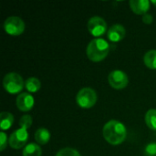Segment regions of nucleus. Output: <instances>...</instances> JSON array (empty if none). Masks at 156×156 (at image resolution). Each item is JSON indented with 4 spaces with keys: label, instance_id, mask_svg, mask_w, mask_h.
Here are the masks:
<instances>
[{
    "label": "nucleus",
    "instance_id": "nucleus-15",
    "mask_svg": "<svg viewBox=\"0 0 156 156\" xmlns=\"http://www.w3.org/2000/svg\"><path fill=\"white\" fill-rule=\"evenodd\" d=\"M25 88L27 89V90L29 93H35V92L38 91L40 90V88H41L40 80L37 78H35V77L28 78L25 81Z\"/></svg>",
    "mask_w": 156,
    "mask_h": 156
},
{
    "label": "nucleus",
    "instance_id": "nucleus-5",
    "mask_svg": "<svg viewBox=\"0 0 156 156\" xmlns=\"http://www.w3.org/2000/svg\"><path fill=\"white\" fill-rule=\"evenodd\" d=\"M27 126H19L17 130L11 133L8 139L9 146L12 149L19 150L26 146V144L28 139V133H27Z\"/></svg>",
    "mask_w": 156,
    "mask_h": 156
},
{
    "label": "nucleus",
    "instance_id": "nucleus-21",
    "mask_svg": "<svg viewBox=\"0 0 156 156\" xmlns=\"http://www.w3.org/2000/svg\"><path fill=\"white\" fill-rule=\"evenodd\" d=\"M0 141H1L0 151H4L5 149V147H6V144H7V135L3 131L0 133Z\"/></svg>",
    "mask_w": 156,
    "mask_h": 156
},
{
    "label": "nucleus",
    "instance_id": "nucleus-14",
    "mask_svg": "<svg viewBox=\"0 0 156 156\" xmlns=\"http://www.w3.org/2000/svg\"><path fill=\"white\" fill-rule=\"evenodd\" d=\"M23 156H41L42 149L35 143H30L27 144L23 149Z\"/></svg>",
    "mask_w": 156,
    "mask_h": 156
},
{
    "label": "nucleus",
    "instance_id": "nucleus-2",
    "mask_svg": "<svg viewBox=\"0 0 156 156\" xmlns=\"http://www.w3.org/2000/svg\"><path fill=\"white\" fill-rule=\"evenodd\" d=\"M110 52L109 43L101 37H96L92 39L86 48V54L90 60L93 62L102 61L107 58Z\"/></svg>",
    "mask_w": 156,
    "mask_h": 156
},
{
    "label": "nucleus",
    "instance_id": "nucleus-20",
    "mask_svg": "<svg viewBox=\"0 0 156 156\" xmlns=\"http://www.w3.org/2000/svg\"><path fill=\"white\" fill-rule=\"evenodd\" d=\"M33 120L32 117L28 114H26L24 116H22L19 120V126H27V128H30L32 125Z\"/></svg>",
    "mask_w": 156,
    "mask_h": 156
},
{
    "label": "nucleus",
    "instance_id": "nucleus-10",
    "mask_svg": "<svg viewBox=\"0 0 156 156\" xmlns=\"http://www.w3.org/2000/svg\"><path fill=\"white\" fill-rule=\"evenodd\" d=\"M126 35V30L125 27L122 25L120 24H115L112 26L108 31H107V37L108 39L112 42H120L122 41Z\"/></svg>",
    "mask_w": 156,
    "mask_h": 156
},
{
    "label": "nucleus",
    "instance_id": "nucleus-23",
    "mask_svg": "<svg viewBox=\"0 0 156 156\" xmlns=\"http://www.w3.org/2000/svg\"><path fill=\"white\" fill-rule=\"evenodd\" d=\"M151 3L153 4V5H154L156 6V0H153V1H151Z\"/></svg>",
    "mask_w": 156,
    "mask_h": 156
},
{
    "label": "nucleus",
    "instance_id": "nucleus-12",
    "mask_svg": "<svg viewBox=\"0 0 156 156\" xmlns=\"http://www.w3.org/2000/svg\"><path fill=\"white\" fill-rule=\"evenodd\" d=\"M50 133L48 129L46 128H39L36 131L35 133V140L36 142L38 144H41V145H44V144H47L49 140H50Z\"/></svg>",
    "mask_w": 156,
    "mask_h": 156
},
{
    "label": "nucleus",
    "instance_id": "nucleus-7",
    "mask_svg": "<svg viewBox=\"0 0 156 156\" xmlns=\"http://www.w3.org/2000/svg\"><path fill=\"white\" fill-rule=\"evenodd\" d=\"M108 81L112 88L114 90H123L129 83L127 74L120 69L112 71L108 76Z\"/></svg>",
    "mask_w": 156,
    "mask_h": 156
},
{
    "label": "nucleus",
    "instance_id": "nucleus-1",
    "mask_svg": "<svg viewBox=\"0 0 156 156\" xmlns=\"http://www.w3.org/2000/svg\"><path fill=\"white\" fill-rule=\"evenodd\" d=\"M103 138L112 145L122 144L127 136V130L123 123L119 121L112 120L106 122L102 129Z\"/></svg>",
    "mask_w": 156,
    "mask_h": 156
},
{
    "label": "nucleus",
    "instance_id": "nucleus-11",
    "mask_svg": "<svg viewBox=\"0 0 156 156\" xmlns=\"http://www.w3.org/2000/svg\"><path fill=\"white\" fill-rule=\"evenodd\" d=\"M151 2L148 0H130L129 5L132 11L136 15H145L150 9Z\"/></svg>",
    "mask_w": 156,
    "mask_h": 156
},
{
    "label": "nucleus",
    "instance_id": "nucleus-6",
    "mask_svg": "<svg viewBox=\"0 0 156 156\" xmlns=\"http://www.w3.org/2000/svg\"><path fill=\"white\" fill-rule=\"evenodd\" d=\"M25 22L18 16H9L4 22V29L10 36H19L25 31Z\"/></svg>",
    "mask_w": 156,
    "mask_h": 156
},
{
    "label": "nucleus",
    "instance_id": "nucleus-22",
    "mask_svg": "<svg viewBox=\"0 0 156 156\" xmlns=\"http://www.w3.org/2000/svg\"><path fill=\"white\" fill-rule=\"evenodd\" d=\"M153 20H154V17H153V16H152L151 14H149V13H147V14H145V15L143 16V22H144V24L150 25V24H152Z\"/></svg>",
    "mask_w": 156,
    "mask_h": 156
},
{
    "label": "nucleus",
    "instance_id": "nucleus-3",
    "mask_svg": "<svg viewBox=\"0 0 156 156\" xmlns=\"http://www.w3.org/2000/svg\"><path fill=\"white\" fill-rule=\"evenodd\" d=\"M24 80L21 75L16 72L7 73L3 80V87L5 90L10 94H17L24 88Z\"/></svg>",
    "mask_w": 156,
    "mask_h": 156
},
{
    "label": "nucleus",
    "instance_id": "nucleus-18",
    "mask_svg": "<svg viewBox=\"0 0 156 156\" xmlns=\"http://www.w3.org/2000/svg\"><path fill=\"white\" fill-rule=\"evenodd\" d=\"M56 156H81L80 154L73 149V148H69V147H67V148H63L61 150H59Z\"/></svg>",
    "mask_w": 156,
    "mask_h": 156
},
{
    "label": "nucleus",
    "instance_id": "nucleus-17",
    "mask_svg": "<svg viewBox=\"0 0 156 156\" xmlns=\"http://www.w3.org/2000/svg\"><path fill=\"white\" fill-rule=\"evenodd\" d=\"M145 123L153 131H156V109H150L145 113Z\"/></svg>",
    "mask_w": 156,
    "mask_h": 156
},
{
    "label": "nucleus",
    "instance_id": "nucleus-4",
    "mask_svg": "<svg viewBox=\"0 0 156 156\" xmlns=\"http://www.w3.org/2000/svg\"><path fill=\"white\" fill-rule=\"evenodd\" d=\"M76 102L82 109H90L97 102V93L92 88H83L77 93Z\"/></svg>",
    "mask_w": 156,
    "mask_h": 156
},
{
    "label": "nucleus",
    "instance_id": "nucleus-13",
    "mask_svg": "<svg viewBox=\"0 0 156 156\" xmlns=\"http://www.w3.org/2000/svg\"><path fill=\"white\" fill-rule=\"evenodd\" d=\"M0 127L1 130L4 132L5 130H8L12 127L14 123V115L7 112H3L0 113Z\"/></svg>",
    "mask_w": 156,
    "mask_h": 156
},
{
    "label": "nucleus",
    "instance_id": "nucleus-16",
    "mask_svg": "<svg viewBox=\"0 0 156 156\" xmlns=\"http://www.w3.org/2000/svg\"><path fill=\"white\" fill-rule=\"evenodd\" d=\"M144 62L147 68L156 69V49H151L144 54Z\"/></svg>",
    "mask_w": 156,
    "mask_h": 156
},
{
    "label": "nucleus",
    "instance_id": "nucleus-19",
    "mask_svg": "<svg viewBox=\"0 0 156 156\" xmlns=\"http://www.w3.org/2000/svg\"><path fill=\"white\" fill-rule=\"evenodd\" d=\"M145 156H156V143H150L145 146Z\"/></svg>",
    "mask_w": 156,
    "mask_h": 156
},
{
    "label": "nucleus",
    "instance_id": "nucleus-9",
    "mask_svg": "<svg viewBox=\"0 0 156 156\" xmlns=\"http://www.w3.org/2000/svg\"><path fill=\"white\" fill-rule=\"evenodd\" d=\"M16 107L21 112H29L32 110L35 104L34 97L27 92H22L16 97Z\"/></svg>",
    "mask_w": 156,
    "mask_h": 156
},
{
    "label": "nucleus",
    "instance_id": "nucleus-8",
    "mask_svg": "<svg viewBox=\"0 0 156 156\" xmlns=\"http://www.w3.org/2000/svg\"><path fill=\"white\" fill-rule=\"evenodd\" d=\"M88 30L93 37H101L108 31L106 21L98 16H92L88 22Z\"/></svg>",
    "mask_w": 156,
    "mask_h": 156
}]
</instances>
